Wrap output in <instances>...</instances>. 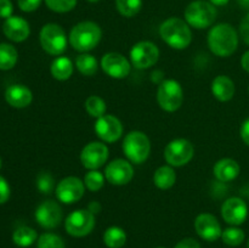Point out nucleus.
<instances>
[{
    "label": "nucleus",
    "instance_id": "nucleus-1",
    "mask_svg": "<svg viewBox=\"0 0 249 248\" xmlns=\"http://www.w3.org/2000/svg\"><path fill=\"white\" fill-rule=\"evenodd\" d=\"M209 50L219 57H229L238 48L237 31L229 23L212 27L207 38Z\"/></svg>",
    "mask_w": 249,
    "mask_h": 248
},
{
    "label": "nucleus",
    "instance_id": "nucleus-2",
    "mask_svg": "<svg viewBox=\"0 0 249 248\" xmlns=\"http://www.w3.org/2000/svg\"><path fill=\"white\" fill-rule=\"evenodd\" d=\"M160 35L167 45L175 50H184L192 41L191 27L179 17L165 19L160 27Z\"/></svg>",
    "mask_w": 249,
    "mask_h": 248
},
{
    "label": "nucleus",
    "instance_id": "nucleus-3",
    "mask_svg": "<svg viewBox=\"0 0 249 248\" xmlns=\"http://www.w3.org/2000/svg\"><path fill=\"white\" fill-rule=\"evenodd\" d=\"M101 38L102 31L99 24L92 21H82L71 29L68 41L74 50L84 53L94 50Z\"/></svg>",
    "mask_w": 249,
    "mask_h": 248
},
{
    "label": "nucleus",
    "instance_id": "nucleus-4",
    "mask_svg": "<svg viewBox=\"0 0 249 248\" xmlns=\"http://www.w3.org/2000/svg\"><path fill=\"white\" fill-rule=\"evenodd\" d=\"M184 15L185 21L190 27L196 29H206L215 22L218 11L211 1L195 0L187 5Z\"/></svg>",
    "mask_w": 249,
    "mask_h": 248
},
{
    "label": "nucleus",
    "instance_id": "nucleus-5",
    "mask_svg": "<svg viewBox=\"0 0 249 248\" xmlns=\"http://www.w3.org/2000/svg\"><path fill=\"white\" fill-rule=\"evenodd\" d=\"M122 148L129 162L134 164H141L150 156L151 141L142 131L133 130L125 135Z\"/></svg>",
    "mask_w": 249,
    "mask_h": 248
},
{
    "label": "nucleus",
    "instance_id": "nucleus-6",
    "mask_svg": "<svg viewBox=\"0 0 249 248\" xmlns=\"http://www.w3.org/2000/svg\"><path fill=\"white\" fill-rule=\"evenodd\" d=\"M41 48L45 53L53 56H60L67 48V36L60 24L46 23L39 34Z\"/></svg>",
    "mask_w": 249,
    "mask_h": 248
},
{
    "label": "nucleus",
    "instance_id": "nucleus-7",
    "mask_svg": "<svg viewBox=\"0 0 249 248\" xmlns=\"http://www.w3.org/2000/svg\"><path fill=\"white\" fill-rule=\"evenodd\" d=\"M158 105L165 112H175L184 102V90L178 80L165 79L157 90Z\"/></svg>",
    "mask_w": 249,
    "mask_h": 248
},
{
    "label": "nucleus",
    "instance_id": "nucleus-8",
    "mask_svg": "<svg viewBox=\"0 0 249 248\" xmlns=\"http://www.w3.org/2000/svg\"><path fill=\"white\" fill-rule=\"evenodd\" d=\"M195 148L187 139H174L164 148V159L172 167H182L194 158Z\"/></svg>",
    "mask_w": 249,
    "mask_h": 248
},
{
    "label": "nucleus",
    "instance_id": "nucleus-9",
    "mask_svg": "<svg viewBox=\"0 0 249 248\" xmlns=\"http://www.w3.org/2000/svg\"><path fill=\"white\" fill-rule=\"evenodd\" d=\"M95 215L88 209H77L67 216L65 229L73 237H84L95 228Z\"/></svg>",
    "mask_w": 249,
    "mask_h": 248
},
{
    "label": "nucleus",
    "instance_id": "nucleus-10",
    "mask_svg": "<svg viewBox=\"0 0 249 248\" xmlns=\"http://www.w3.org/2000/svg\"><path fill=\"white\" fill-rule=\"evenodd\" d=\"M160 49L155 43L142 40L136 43L130 50V62L138 70H147L157 63Z\"/></svg>",
    "mask_w": 249,
    "mask_h": 248
},
{
    "label": "nucleus",
    "instance_id": "nucleus-11",
    "mask_svg": "<svg viewBox=\"0 0 249 248\" xmlns=\"http://www.w3.org/2000/svg\"><path fill=\"white\" fill-rule=\"evenodd\" d=\"M109 156L108 147L100 141H91L83 147L80 152V162L89 170H97L107 162Z\"/></svg>",
    "mask_w": 249,
    "mask_h": 248
},
{
    "label": "nucleus",
    "instance_id": "nucleus-12",
    "mask_svg": "<svg viewBox=\"0 0 249 248\" xmlns=\"http://www.w3.org/2000/svg\"><path fill=\"white\" fill-rule=\"evenodd\" d=\"M55 192L58 201L65 204H73L84 196V181L77 177H63L56 186Z\"/></svg>",
    "mask_w": 249,
    "mask_h": 248
},
{
    "label": "nucleus",
    "instance_id": "nucleus-13",
    "mask_svg": "<svg viewBox=\"0 0 249 248\" xmlns=\"http://www.w3.org/2000/svg\"><path fill=\"white\" fill-rule=\"evenodd\" d=\"M95 133L104 142H116L122 138L123 124L117 117L112 114H105L95 122Z\"/></svg>",
    "mask_w": 249,
    "mask_h": 248
},
{
    "label": "nucleus",
    "instance_id": "nucleus-14",
    "mask_svg": "<svg viewBox=\"0 0 249 248\" xmlns=\"http://www.w3.org/2000/svg\"><path fill=\"white\" fill-rule=\"evenodd\" d=\"M101 68L113 79H124L129 75L131 65L125 56L119 53H107L101 58Z\"/></svg>",
    "mask_w": 249,
    "mask_h": 248
},
{
    "label": "nucleus",
    "instance_id": "nucleus-15",
    "mask_svg": "<svg viewBox=\"0 0 249 248\" xmlns=\"http://www.w3.org/2000/svg\"><path fill=\"white\" fill-rule=\"evenodd\" d=\"M63 212L60 204L53 199L44 201L36 209V220L41 228L55 229L61 224Z\"/></svg>",
    "mask_w": 249,
    "mask_h": 248
},
{
    "label": "nucleus",
    "instance_id": "nucleus-16",
    "mask_svg": "<svg viewBox=\"0 0 249 248\" xmlns=\"http://www.w3.org/2000/svg\"><path fill=\"white\" fill-rule=\"evenodd\" d=\"M105 177L111 185L123 186L129 184L134 177V168L129 160L118 158L106 165Z\"/></svg>",
    "mask_w": 249,
    "mask_h": 248
},
{
    "label": "nucleus",
    "instance_id": "nucleus-17",
    "mask_svg": "<svg viewBox=\"0 0 249 248\" xmlns=\"http://www.w3.org/2000/svg\"><path fill=\"white\" fill-rule=\"evenodd\" d=\"M221 216L230 225H241L248 216L247 204L240 197H230L221 206Z\"/></svg>",
    "mask_w": 249,
    "mask_h": 248
},
{
    "label": "nucleus",
    "instance_id": "nucleus-18",
    "mask_svg": "<svg viewBox=\"0 0 249 248\" xmlns=\"http://www.w3.org/2000/svg\"><path fill=\"white\" fill-rule=\"evenodd\" d=\"M195 230L199 237L209 242L219 240L223 233L219 220L213 214L209 213H202L197 215L195 220Z\"/></svg>",
    "mask_w": 249,
    "mask_h": 248
},
{
    "label": "nucleus",
    "instance_id": "nucleus-19",
    "mask_svg": "<svg viewBox=\"0 0 249 248\" xmlns=\"http://www.w3.org/2000/svg\"><path fill=\"white\" fill-rule=\"evenodd\" d=\"M2 32L10 40L21 43L24 41L31 34L28 22L19 16H11L5 19L2 24Z\"/></svg>",
    "mask_w": 249,
    "mask_h": 248
},
{
    "label": "nucleus",
    "instance_id": "nucleus-20",
    "mask_svg": "<svg viewBox=\"0 0 249 248\" xmlns=\"http://www.w3.org/2000/svg\"><path fill=\"white\" fill-rule=\"evenodd\" d=\"M5 99L10 106L15 108H24L29 106L33 100V94L27 87L22 84L10 85L5 91Z\"/></svg>",
    "mask_w": 249,
    "mask_h": 248
},
{
    "label": "nucleus",
    "instance_id": "nucleus-21",
    "mask_svg": "<svg viewBox=\"0 0 249 248\" xmlns=\"http://www.w3.org/2000/svg\"><path fill=\"white\" fill-rule=\"evenodd\" d=\"M240 164L232 158H223L214 164L213 173L216 180L220 182H229L240 175Z\"/></svg>",
    "mask_w": 249,
    "mask_h": 248
},
{
    "label": "nucleus",
    "instance_id": "nucleus-22",
    "mask_svg": "<svg viewBox=\"0 0 249 248\" xmlns=\"http://www.w3.org/2000/svg\"><path fill=\"white\" fill-rule=\"evenodd\" d=\"M235 83L228 75H216L212 82V92L221 102H228L235 95Z\"/></svg>",
    "mask_w": 249,
    "mask_h": 248
},
{
    "label": "nucleus",
    "instance_id": "nucleus-23",
    "mask_svg": "<svg viewBox=\"0 0 249 248\" xmlns=\"http://www.w3.org/2000/svg\"><path fill=\"white\" fill-rule=\"evenodd\" d=\"M73 71H74V65L71 61V58L66 57V56L56 57L51 63L50 67L51 75L56 80H60V82L70 79L73 74Z\"/></svg>",
    "mask_w": 249,
    "mask_h": 248
},
{
    "label": "nucleus",
    "instance_id": "nucleus-24",
    "mask_svg": "<svg viewBox=\"0 0 249 248\" xmlns=\"http://www.w3.org/2000/svg\"><path fill=\"white\" fill-rule=\"evenodd\" d=\"M177 181V173L172 165H162L153 174V182L160 190H169Z\"/></svg>",
    "mask_w": 249,
    "mask_h": 248
},
{
    "label": "nucleus",
    "instance_id": "nucleus-25",
    "mask_svg": "<svg viewBox=\"0 0 249 248\" xmlns=\"http://www.w3.org/2000/svg\"><path fill=\"white\" fill-rule=\"evenodd\" d=\"M75 67H77V70L83 75L92 77L94 74H96L97 70H99V62H97L95 56L84 53H80L77 57V60H75Z\"/></svg>",
    "mask_w": 249,
    "mask_h": 248
},
{
    "label": "nucleus",
    "instance_id": "nucleus-26",
    "mask_svg": "<svg viewBox=\"0 0 249 248\" xmlns=\"http://www.w3.org/2000/svg\"><path fill=\"white\" fill-rule=\"evenodd\" d=\"M104 242L108 248H122L126 243V233L119 226H111L104 232Z\"/></svg>",
    "mask_w": 249,
    "mask_h": 248
},
{
    "label": "nucleus",
    "instance_id": "nucleus-27",
    "mask_svg": "<svg viewBox=\"0 0 249 248\" xmlns=\"http://www.w3.org/2000/svg\"><path fill=\"white\" fill-rule=\"evenodd\" d=\"M38 238V233L34 229L29 228V226H21V228L16 229L12 235V240H14L15 245L18 247H29L33 245Z\"/></svg>",
    "mask_w": 249,
    "mask_h": 248
},
{
    "label": "nucleus",
    "instance_id": "nucleus-28",
    "mask_svg": "<svg viewBox=\"0 0 249 248\" xmlns=\"http://www.w3.org/2000/svg\"><path fill=\"white\" fill-rule=\"evenodd\" d=\"M17 50L6 43L0 44V70L9 71L15 67L17 62Z\"/></svg>",
    "mask_w": 249,
    "mask_h": 248
},
{
    "label": "nucleus",
    "instance_id": "nucleus-29",
    "mask_svg": "<svg viewBox=\"0 0 249 248\" xmlns=\"http://www.w3.org/2000/svg\"><path fill=\"white\" fill-rule=\"evenodd\" d=\"M85 109H87L90 116L97 119L100 117L105 116L107 106L102 97L97 96V95H91V96L85 100Z\"/></svg>",
    "mask_w": 249,
    "mask_h": 248
},
{
    "label": "nucleus",
    "instance_id": "nucleus-30",
    "mask_svg": "<svg viewBox=\"0 0 249 248\" xmlns=\"http://www.w3.org/2000/svg\"><path fill=\"white\" fill-rule=\"evenodd\" d=\"M116 7L124 17H134L140 12L142 0H116Z\"/></svg>",
    "mask_w": 249,
    "mask_h": 248
},
{
    "label": "nucleus",
    "instance_id": "nucleus-31",
    "mask_svg": "<svg viewBox=\"0 0 249 248\" xmlns=\"http://www.w3.org/2000/svg\"><path fill=\"white\" fill-rule=\"evenodd\" d=\"M245 231L241 230L238 228H228L223 231L221 233V238H223L224 243L231 247H237V246L242 245L245 241Z\"/></svg>",
    "mask_w": 249,
    "mask_h": 248
},
{
    "label": "nucleus",
    "instance_id": "nucleus-32",
    "mask_svg": "<svg viewBox=\"0 0 249 248\" xmlns=\"http://www.w3.org/2000/svg\"><path fill=\"white\" fill-rule=\"evenodd\" d=\"M105 184V174L99 170H89L84 177V185L89 191L96 192L102 189Z\"/></svg>",
    "mask_w": 249,
    "mask_h": 248
},
{
    "label": "nucleus",
    "instance_id": "nucleus-33",
    "mask_svg": "<svg viewBox=\"0 0 249 248\" xmlns=\"http://www.w3.org/2000/svg\"><path fill=\"white\" fill-rule=\"evenodd\" d=\"M36 248H66V245L61 236L53 232H46L39 236Z\"/></svg>",
    "mask_w": 249,
    "mask_h": 248
},
{
    "label": "nucleus",
    "instance_id": "nucleus-34",
    "mask_svg": "<svg viewBox=\"0 0 249 248\" xmlns=\"http://www.w3.org/2000/svg\"><path fill=\"white\" fill-rule=\"evenodd\" d=\"M46 6L57 14H66L72 11L77 5L78 0H44Z\"/></svg>",
    "mask_w": 249,
    "mask_h": 248
},
{
    "label": "nucleus",
    "instance_id": "nucleus-35",
    "mask_svg": "<svg viewBox=\"0 0 249 248\" xmlns=\"http://www.w3.org/2000/svg\"><path fill=\"white\" fill-rule=\"evenodd\" d=\"M36 187L41 194H51L55 187V180L50 173L43 172L36 177Z\"/></svg>",
    "mask_w": 249,
    "mask_h": 248
},
{
    "label": "nucleus",
    "instance_id": "nucleus-36",
    "mask_svg": "<svg viewBox=\"0 0 249 248\" xmlns=\"http://www.w3.org/2000/svg\"><path fill=\"white\" fill-rule=\"evenodd\" d=\"M18 7L24 12H33L40 6L41 0H17Z\"/></svg>",
    "mask_w": 249,
    "mask_h": 248
},
{
    "label": "nucleus",
    "instance_id": "nucleus-37",
    "mask_svg": "<svg viewBox=\"0 0 249 248\" xmlns=\"http://www.w3.org/2000/svg\"><path fill=\"white\" fill-rule=\"evenodd\" d=\"M14 6H12L11 0H0V17L1 18H9L12 16Z\"/></svg>",
    "mask_w": 249,
    "mask_h": 248
},
{
    "label": "nucleus",
    "instance_id": "nucleus-38",
    "mask_svg": "<svg viewBox=\"0 0 249 248\" xmlns=\"http://www.w3.org/2000/svg\"><path fill=\"white\" fill-rule=\"evenodd\" d=\"M240 34L242 40L249 45V12L242 18L240 23Z\"/></svg>",
    "mask_w": 249,
    "mask_h": 248
},
{
    "label": "nucleus",
    "instance_id": "nucleus-39",
    "mask_svg": "<svg viewBox=\"0 0 249 248\" xmlns=\"http://www.w3.org/2000/svg\"><path fill=\"white\" fill-rule=\"evenodd\" d=\"M10 198V186L6 180L0 177V204H4Z\"/></svg>",
    "mask_w": 249,
    "mask_h": 248
},
{
    "label": "nucleus",
    "instance_id": "nucleus-40",
    "mask_svg": "<svg viewBox=\"0 0 249 248\" xmlns=\"http://www.w3.org/2000/svg\"><path fill=\"white\" fill-rule=\"evenodd\" d=\"M174 248H201V245H199L195 238L187 237V238H184V240L179 241Z\"/></svg>",
    "mask_w": 249,
    "mask_h": 248
},
{
    "label": "nucleus",
    "instance_id": "nucleus-41",
    "mask_svg": "<svg viewBox=\"0 0 249 248\" xmlns=\"http://www.w3.org/2000/svg\"><path fill=\"white\" fill-rule=\"evenodd\" d=\"M240 134L243 142H245L247 146H249V118L246 119V121L242 123V125H241Z\"/></svg>",
    "mask_w": 249,
    "mask_h": 248
},
{
    "label": "nucleus",
    "instance_id": "nucleus-42",
    "mask_svg": "<svg viewBox=\"0 0 249 248\" xmlns=\"http://www.w3.org/2000/svg\"><path fill=\"white\" fill-rule=\"evenodd\" d=\"M88 211L91 212L94 215H95V214H99L100 212H101V204H100L99 202H96V201L90 202L89 206H88Z\"/></svg>",
    "mask_w": 249,
    "mask_h": 248
},
{
    "label": "nucleus",
    "instance_id": "nucleus-43",
    "mask_svg": "<svg viewBox=\"0 0 249 248\" xmlns=\"http://www.w3.org/2000/svg\"><path fill=\"white\" fill-rule=\"evenodd\" d=\"M241 66H242L246 72L249 73V50L243 53L242 58H241Z\"/></svg>",
    "mask_w": 249,
    "mask_h": 248
},
{
    "label": "nucleus",
    "instance_id": "nucleus-44",
    "mask_svg": "<svg viewBox=\"0 0 249 248\" xmlns=\"http://www.w3.org/2000/svg\"><path fill=\"white\" fill-rule=\"evenodd\" d=\"M214 6H224V5L228 4L230 0H209Z\"/></svg>",
    "mask_w": 249,
    "mask_h": 248
},
{
    "label": "nucleus",
    "instance_id": "nucleus-45",
    "mask_svg": "<svg viewBox=\"0 0 249 248\" xmlns=\"http://www.w3.org/2000/svg\"><path fill=\"white\" fill-rule=\"evenodd\" d=\"M237 2L242 9H249V0H237Z\"/></svg>",
    "mask_w": 249,
    "mask_h": 248
},
{
    "label": "nucleus",
    "instance_id": "nucleus-46",
    "mask_svg": "<svg viewBox=\"0 0 249 248\" xmlns=\"http://www.w3.org/2000/svg\"><path fill=\"white\" fill-rule=\"evenodd\" d=\"M88 1H89V2H97V1H100V0H88Z\"/></svg>",
    "mask_w": 249,
    "mask_h": 248
},
{
    "label": "nucleus",
    "instance_id": "nucleus-47",
    "mask_svg": "<svg viewBox=\"0 0 249 248\" xmlns=\"http://www.w3.org/2000/svg\"><path fill=\"white\" fill-rule=\"evenodd\" d=\"M1 164H2V163H1V158H0V169H1Z\"/></svg>",
    "mask_w": 249,
    "mask_h": 248
},
{
    "label": "nucleus",
    "instance_id": "nucleus-48",
    "mask_svg": "<svg viewBox=\"0 0 249 248\" xmlns=\"http://www.w3.org/2000/svg\"><path fill=\"white\" fill-rule=\"evenodd\" d=\"M248 248H249V240H248Z\"/></svg>",
    "mask_w": 249,
    "mask_h": 248
},
{
    "label": "nucleus",
    "instance_id": "nucleus-49",
    "mask_svg": "<svg viewBox=\"0 0 249 248\" xmlns=\"http://www.w3.org/2000/svg\"><path fill=\"white\" fill-rule=\"evenodd\" d=\"M157 248H164V247H157Z\"/></svg>",
    "mask_w": 249,
    "mask_h": 248
},
{
    "label": "nucleus",
    "instance_id": "nucleus-50",
    "mask_svg": "<svg viewBox=\"0 0 249 248\" xmlns=\"http://www.w3.org/2000/svg\"><path fill=\"white\" fill-rule=\"evenodd\" d=\"M248 92H249V87H248Z\"/></svg>",
    "mask_w": 249,
    "mask_h": 248
}]
</instances>
